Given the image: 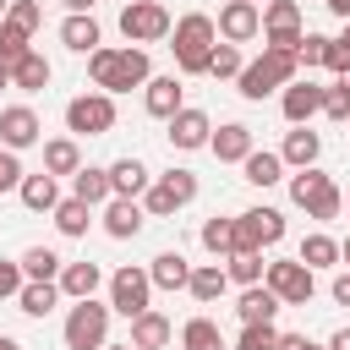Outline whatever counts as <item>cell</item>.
I'll use <instances>...</instances> for the list:
<instances>
[{"mask_svg":"<svg viewBox=\"0 0 350 350\" xmlns=\"http://www.w3.org/2000/svg\"><path fill=\"white\" fill-rule=\"evenodd\" d=\"M66 5H71V11H93L98 0H66Z\"/></svg>","mask_w":350,"mask_h":350,"instance_id":"obj_53","label":"cell"},{"mask_svg":"<svg viewBox=\"0 0 350 350\" xmlns=\"http://www.w3.org/2000/svg\"><path fill=\"white\" fill-rule=\"evenodd\" d=\"M241 66H246V60H241V49H235L230 38H224V44H213V60H208V77H241Z\"/></svg>","mask_w":350,"mask_h":350,"instance_id":"obj_41","label":"cell"},{"mask_svg":"<svg viewBox=\"0 0 350 350\" xmlns=\"http://www.w3.org/2000/svg\"><path fill=\"white\" fill-rule=\"evenodd\" d=\"M339 88H345V93H350V71H345V77H339Z\"/></svg>","mask_w":350,"mask_h":350,"instance_id":"obj_58","label":"cell"},{"mask_svg":"<svg viewBox=\"0 0 350 350\" xmlns=\"http://www.w3.org/2000/svg\"><path fill=\"white\" fill-rule=\"evenodd\" d=\"M5 16H16V22L33 33V27L44 22V5H38V0H11V11H5Z\"/></svg>","mask_w":350,"mask_h":350,"instance_id":"obj_45","label":"cell"},{"mask_svg":"<svg viewBox=\"0 0 350 350\" xmlns=\"http://www.w3.org/2000/svg\"><path fill=\"white\" fill-rule=\"evenodd\" d=\"M27 38H33V33H27L16 16H5V22H0V60H5V66H11V60H22V55L33 49Z\"/></svg>","mask_w":350,"mask_h":350,"instance_id":"obj_39","label":"cell"},{"mask_svg":"<svg viewBox=\"0 0 350 350\" xmlns=\"http://www.w3.org/2000/svg\"><path fill=\"white\" fill-rule=\"evenodd\" d=\"M202 246H208L213 257H230V252H235V219H208V224H202Z\"/></svg>","mask_w":350,"mask_h":350,"instance_id":"obj_40","label":"cell"},{"mask_svg":"<svg viewBox=\"0 0 350 350\" xmlns=\"http://www.w3.org/2000/svg\"><path fill=\"white\" fill-rule=\"evenodd\" d=\"M301 38H306V33H301V5H295V0H268V5H262V44L295 55Z\"/></svg>","mask_w":350,"mask_h":350,"instance_id":"obj_12","label":"cell"},{"mask_svg":"<svg viewBox=\"0 0 350 350\" xmlns=\"http://www.w3.org/2000/svg\"><path fill=\"white\" fill-rule=\"evenodd\" d=\"M88 224H93V202H82V197H60L55 202V230L60 235H88Z\"/></svg>","mask_w":350,"mask_h":350,"instance_id":"obj_32","label":"cell"},{"mask_svg":"<svg viewBox=\"0 0 350 350\" xmlns=\"http://www.w3.org/2000/svg\"><path fill=\"white\" fill-rule=\"evenodd\" d=\"M104 350H137V345H104Z\"/></svg>","mask_w":350,"mask_h":350,"instance_id":"obj_57","label":"cell"},{"mask_svg":"<svg viewBox=\"0 0 350 350\" xmlns=\"http://www.w3.org/2000/svg\"><path fill=\"white\" fill-rule=\"evenodd\" d=\"M49 77H55V71H49V60H44L38 49H27L22 60H11V88H22V93H44Z\"/></svg>","mask_w":350,"mask_h":350,"instance_id":"obj_21","label":"cell"},{"mask_svg":"<svg viewBox=\"0 0 350 350\" xmlns=\"http://www.w3.org/2000/svg\"><path fill=\"white\" fill-rule=\"evenodd\" d=\"M180 93H186V88H180V77H148L142 104H148V115H153V120H170L175 109H186V104H180Z\"/></svg>","mask_w":350,"mask_h":350,"instance_id":"obj_17","label":"cell"},{"mask_svg":"<svg viewBox=\"0 0 350 350\" xmlns=\"http://www.w3.org/2000/svg\"><path fill=\"white\" fill-rule=\"evenodd\" d=\"M71 197H82V202H109L115 197V186H109V170H93V164H82L77 175H71Z\"/></svg>","mask_w":350,"mask_h":350,"instance_id":"obj_30","label":"cell"},{"mask_svg":"<svg viewBox=\"0 0 350 350\" xmlns=\"http://www.w3.org/2000/svg\"><path fill=\"white\" fill-rule=\"evenodd\" d=\"M44 170H49V175H77V170H82V148H77V137H55V142H44Z\"/></svg>","mask_w":350,"mask_h":350,"instance_id":"obj_31","label":"cell"},{"mask_svg":"<svg viewBox=\"0 0 350 350\" xmlns=\"http://www.w3.org/2000/svg\"><path fill=\"white\" fill-rule=\"evenodd\" d=\"M328 44H334L328 33H306V38L295 44V60H301V66L312 71V66H323V60H328Z\"/></svg>","mask_w":350,"mask_h":350,"instance_id":"obj_43","label":"cell"},{"mask_svg":"<svg viewBox=\"0 0 350 350\" xmlns=\"http://www.w3.org/2000/svg\"><path fill=\"white\" fill-rule=\"evenodd\" d=\"M301 262H306L312 273H317V268H334V262H339V241H334V235H323V230H317V235H306V241H301Z\"/></svg>","mask_w":350,"mask_h":350,"instance_id":"obj_37","label":"cell"},{"mask_svg":"<svg viewBox=\"0 0 350 350\" xmlns=\"http://www.w3.org/2000/svg\"><path fill=\"white\" fill-rule=\"evenodd\" d=\"M262 284H268L284 306H306V301H312V290H317V279H312V268H306L301 257H295V262H268Z\"/></svg>","mask_w":350,"mask_h":350,"instance_id":"obj_11","label":"cell"},{"mask_svg":"<svg viewBox=\"0 0 350 350\" xmlns=\"http://www.w3.org/2000/svg\"><path fill=\"white\" fill-rule=\"evenodd\" d=\"M197 197V175L191 170H164V175H153V186L142 191V208L153 213V219H170L175 208H186Z\"/></svg>","mask_w":350,"mask_h":350,"instance_id":"obj_7","label":"cell"},{"mask_svg":"<svg viewBox=\"0 0 350 350\" xmlns=\"http://www.w3.org/2000/svg\"><path fill=\"white\" fill-rule=\"evenodd\" d=\"M224 273H230V284H262V273H268V262H262V252H230L224 257Z\"/></svg>","mask_w":350,"mask_h":350,"instance_id":"obj_34","label":"cell"},{"mask_svg":"<svg viewBox=\"0 0 350 350\" xmlns=\"http://www.w3.org/2000/svg\"><path fill=\"white\" fill-rule=\"evenodd\" d=\"M208 148H213V159H219V164H246V153H252L257 142H252V126H241V120H224V126L208 137Z\"/></svg>","mask_w":350,"mask_h":350,"instance_id":"obj_16","label":"cell"},{"mask_svg":"<svg viewBox=\"0 0 350 350\" xmlns=\"http://www.w3.org/2000/svg\"><path fill=\"white\" fill-rule=\"evenodd\" d=\"M273 350H328V345H312L306 334H279V345Z\"/></svg>","mask_w":350,"mask_h":350,"instance_id":"obj_49","label":"cell"},{"mask_svg":"<svg viewBox=\"0 0 350 350\" xmlns=\"http://www.w3.org/2000/svg\"><path fill=\"white\" fill-rule=\"evenodd\" d=\"M339 38H345V44H350V22H345V33H339Z\"/></svg>","mask_w":350,"mask_h":350,"instance_id":"obj_60","label":"cell"},{"mask_svg":"<svg viewBox=\"0 0 350 350\" xmlns=\"http://www.w3.org/2000/svg\"><path fill=\"white\" fill-rule=\"evenodd\" d=\"M0 350H22V345H16V339H11V334H0Z\"/></svg>","mask_w":350,"mask_h":350,"instance_id":"obj_55","label":"cell"},{"mask_svg":"<svg viewBox=\"0 0 350 350\" xmlns=\"http://www.w3.org/2000/svg\"><path fill=\"white\" fill-rule=\"evenodd\" d=\"M55 301H60V279H27L22 295H16V306H22L27 317H49Z\"/></svg>","mask_w":350,"mask_h":350,"instance_id":"obj_28","label":"cell"},{"mask_svg":"<svg viewBox=\"0 0 350 350\" xmlns=\"http://www.w3.org/2000/svg\"><path fill=\"white\" fill-rule=\"evenodd\" d=\"M88 77H93V88H104V93H131V88H148V49L142 44H126V49H109V44H98L93 55H88Z\"/></svg>","mask_w":350,"mask_h":350,"instance_id":"obj_1","label":"cell"},{"mask_svg":"<svg viewBox=\"0 0 350 350\" xmlns=\"http://www.w3.org/2000/svg\"><path fill=\"white\" fill-rule=\"evenodd\" d=\"M0 88H11V66L5 60H0Z\"/></svg>","mask_w":350,"mask_h":350,"instance_id":"obj_54","label":"cell"},{"mask_svg":"<svg viewBox=\"0 0 350 350\" xmlns=\"http://www.w3.org/2000/svg\"><path fill=\"white\" fill-rule=\"evenodd\" d=\"M334 301H339V306H350V273H339V279H334Z\"/></svg>","mask_w":350,"mask_h":350,"instance_id":"obj_50","label":"cell"},{"mask_svg":"<svg viewBox=\"0 0 350 350\" xmlns=\"http://www.w3.org/2000/svg\"><path fill=\"white\" fill-rule=\"evenodd\" d=\"M109 312H115V306H98L93 295H88V301H77V306L66 312V350H104Z\"/></svg>","mask_w":350,"mask_h":350,"instance_id":"obj_6","label":"cell"},{"mask_svg":"<svg viewBox=\"0 0 350 350\" xmlns=\"http://www.w3.org/2000/svg\"><path fill=\"white\" fill-rule=\"evenodd\" d=\"M328 350H350V328H339V334L328 339Z\"/></svg>","mask_w":350,"mask_h":350,"instance_id":"obj_52","label":"cell"},{"mask_svg":"<svg viewBox=\"0 0 350 350\" xmlns=\"http://www.w3.org/2000/svg\"><path fill=\"white\" fill-rule=\"evenodd\" d=\"M142 213H148V208H137V197H109V202H104V230H109L115 241H131V235L142 230Z\"/></svg>","mask_w":350,"mask_h":350,"instance_id":"obj_19","label":"cell"},{"mask_svg":"<svg viewBox=\"0 0 350 350\" xmlns=\"http://www.w3.org/2000/svg\"><path fill=\"white\" fill-rule=\"evenodd\" d=\"M323 66H328L334 77H345V71H350V44H345V38H334V44H328V60H323Z\"/></svg>","mask_w":350,"mask_h":350,"instance_id":"obj_48","label":"cell"},{"mask_svg":"<svg viewBox=\"0 0 350 350\" xmlns=\"http://www.w3.org/2000/svg\"><path fill=\"white\" fill-rule=\"evenodd\" d=\"M279 306H284V301H279L268 284H246V290H241V301H235L241 323H273V317H279Z\"/></svg>","mask_w":350,"mask_h":350,"instance_id":"obj_20","label":"cell"},{"mask_svg":"<svg viewBox=\"0 0 350 350\" xmlns=\"http://www.w3.org/2000/svg\"><path fill=\"white\" fill-rule=\"evenodd\" d=\"M257 33H262V5H252V0H224V5H219V38L246 44V38H257Z\"/></svg>","mask_w":350,"mask_h":350,"instance_id":"obj_13","label":"cell"},{"mask_svg":"<svg viewBox=\"0 0 350 350\" xmlns=\"http://www.w3.org/2000/svg\"><path fill=\"white\" fill-rule=\"evenodd\" d=\"M11 186H22V164L11 148H0V191H11Z\"/></svg>","mask_w":350,"mask_h":350,"instance_id":"obj_47","label":"cell"},{"mask_svg":"<svg viewBox=\"0 0 350 350\" xmlns=\"http://www.w3.org/2000/svg\"><path fill=\"white\" fill-rule=\"evenodd\" d=\"M284 241V213L279 208H246L235 219V252H262Z\"/></svg>","mask_w":350,"mask_h":350,"instance_id":"obj_10","label":"cell"},{"mask_svg":"<svg viewBox=\"0 0 350 350\" xmlns=\"http://www.w3.org/2000/svg\"><path fill=\"white\" fill-rule=\"evenodd\" d=\"M109 306L120 312V317H142L148 306H153V273L148 268H115L109 273Z\"/></svg>","mask_w":350,"mask_h":350,"instance_id":"obj_8","label":"cell"},{"mask_svg":"<svg viewBox=\"0 0 350 350\" xmlns=\"http://www.w3.org/2000/svg\"><path fill=\"white\" fill-rule=\"evenodd\" d=\"M290 202L306 208L312 219H339V213H345V191H339L334 175H323L317 164L295 170V180H290Z\"/></svg>","mask_w":350,"mask_h":350,"instance_id":"obj_4","label":"cell"},{"mask_svg":"<svg viewBox=\"0 0 350 350\" xmlns=\"http://www.w3.org/2000/svg\"><path fill=\"white\" fill-rule=\"evenodd\" d=\"M22 284H27L22 262H5V257H0V301H16V295H22Z\"/></svg>","mask_w":350,"mask_h":350,"instance_id":"obj_44","label":"cell"},{"mask_svg":"<svg viewBox=\"0 0 350 350\" xmlns=\"http://www.w3.org/2000/svg\"><path fill=\"white\" fill-rule=\"evenodd\" d=\"M98 284H104V273H98V262H88V257L60 268V295H71V301H88Z\"/></svg>","mask_w":350,"mask_h":350,"instance_id":"obj_22","label":"cell"},{"mask_svg":"<svg viewBox=\"0 0 350 350\" xmlns=\"http://www.w3.org/2000/svg\"><path fill=\"white\" fill-rule=\"evenodd\" d=\"M273 345H279L273 323H246V328H241V339H235L230 350H273Z\"/></svg>","mask_w":350,"mask_h":350,"instance_id":"obj_42","label":"cell"},{"mask_svg":"<svg viewBox=\"0 0 350 350\" xmlns=\"http://www.w3.org/2000/svg\"><path fill=\"white\" fill-rule=\"evenodd\" d=\"M345 202H350V197H345Z\"/></svg>","mask_w":350,"mask_h":350,"instance_id":"obj_62","label":"cell"},{"mask_svg":"<svg viewBox=\"0 0 350 350\" xmlns=\"http://www.w3.org/2000/svg\"><path fill=\"white\" fill-rule=\"evenodd\" d=\"M323 5H328L334 16H345V22H350V0H323Z\"/></svg>","mask_w":350,"mask_h":350,"instance_id":"obj_51","label":"cell"},{"mask_svg":"<svg viewBox=\"0 0 350 350\" xmlns=\"http://www.w3.org/2000/svg\"><path fill=\"white\" fill-rule=\"evenodd\" d=\"M323 115H328V120H350V93H345L339 82L328 88V104H323Z\"/></svg>","mask_w":350,"mask_h":350,"instance_id":"obj_46","label":"cell"},{"mask_svg":"<svg viewBox=\"0 0 350 350\" xmlns=\"http://www.w3.org/2000/svg\"><path fill=\"white\" fill-rule=\"evenodd\" d=\"M208 137H213V120L202 109H175L170 115V142L175 148H208Z\"/></svg>","mask_w":350,"mask_h":350,"instance_id":"obj_18","label":"cell"},{"mask_svg":"<svg viewBox=\"0 0 350 350\" xmlns=\"http://www.w3.org/2000/svg\"><path fill=\"white\" fill-rule=\"evenodd\" d=\"M38 137H44V126H38V115H33L27 104H11V109H0V148L22 153V148H33Z\"/></svg>","mask_w":350,"mask_h":350,"instance_id":"obj_15","label":"cell"},{"mask_svg":"<svg viewBox=\"0 0 350 350\" xmlns=\"http://www.w3.org/2000/svg\"><path fill=\"white\" fill-rule=\"evenodd\" d=\"M317 153H323V137H317L312 126H295V131L284 137V148H279V159H284V164H295V170L317 164Z\"/></svg>","mask_w":350,"mask_h":350,"instance_id":"obj_25","label":"cell"},{"mask_svg":"<svg viewBox=\"0 0 350 350\" xmlns=\"http://www.w3.org/2000/svg\"><path fill=\"white\" fill-rule=\"evenodd\" d=\"M60 268H66V262H60L49 246H27V252H22V273H27V279H60Z\"/></svg>","mask_w":350,"mask_h":350,"instance_id":"obj_38","label":"cell"},{"mask_svg":"<svg viewBox=\"0 0 350 350\" xmlns=\"http://www.w3.org/2000/svg\"><path fill=\"white\" fill-rule=\"evenodd\" d=\"M213 44H219V22H213V16H202V11L180 16V22H175V44H170V49H175L180 77H208Z\"/></svg>","mask_w":350,"mask_h":350,"instance_id":"obj_2","label":"cell"},{"mask_svg":"<svg viewBox=\"0 0 350 350\" xmlns=\"http://www.w3.org/2000/svg\"><path fill=\"white\" fill-rule=\"evenodd\" d=\"M120 33H126V44H159V38H170V11L159 0H126Z\"/></svg>","mask_w":350,"mask_h":350,"instance_id":"obj_9","label":"cell"},{"mask_svg":"<svg viewBox=\"0 0 350 350\" xmlns=\"http://www.w3.org/2000/svg\"><path fill=\"white\" fill-rule=\"evenodd\" d=\"M170 334H175V328H170V317H164V312H153V306H148L142 317H131V345H137V350H164V345H170Z\"/></svg>","mask_w":350,"mask_h":350,"instance_id":"obj_23","label":"cell"},{"mask_svg":"<svg viewBox=\"0 0 350 350\" xmlns=\"http://www.w3.org/2000/svg\"><path fill=\"white\" fill-rule=\"evenodd\" d=\"M295 71H301V60L290 55V49H268L262 44V55L252 60V66H241V98H252V104H262L268 93H284L290 82H295Z\"/></svg>","mask_w":350,"mask_h":350,"instance_id":"obj_3","label":"cell"},{"mask_svg":"<svg viewBox=\"0 0 350 350\" xmlns=\"http://www.w3.org/2000/svg\"><path fill=\"white\" fill-rule=\"evenodd\" d=\"M66 131L71 137H104V131H115V93H82V98H71L66 104Z\"/></svg>","mask_w":350,"mask_h":350,"instance_id":"obj_5","label":"cell"},{"mask_svg":"<svg viewBox=\"0 0 350 350\" xmlns=\"http://www.w3.org/2000/svg\"><path fill=\"white\" fill-rule=\"evenodd\" d=\"M109 186H115V197H142V191L153 186V175H148L137 159H115V164H109Z\"/></svg>","mask_w":350,"mask_h":350,"instance_id":"obj_29","label":"cell"},{"mask_svg":"<svg viewBox=\"0 0 350 350\" xmlns=\"http://www.w3.org/2000/svg\"><path fill=\"white\" fill-rule=\"evenodd\" d=\"M252 5H268V0H252Z\"/></svg>","mask_w":350,"mask_h":350,"instance_id":"obj_61","label":"cell"},{"mask_svg":"<svg viewBox=\"0 0 350 350\" xmlns=\"http://www.w3.org/2000/svg\"><path fill=\"white\" fill-rule=\"evenodd\" d=\"M241 170H246V180H252V186H273V180H284V159H279V153H268V148H252Z\"/></svg>","mask_w":350,"mask_h":350,"instance_id":"obj_33","label":"cell"},{"mask_svg":"<svg viewBox=\"0 0 350 350\" xmlns=\"http://www.w3.org/2000/svg\"><path fill=\"white\" fill-rule=\"evenodd\" d=\"M5 11H11V0H0V22H5Z\"/></svg>","mask_w":350,"mask_h":350,"instance_id":"obj_59","label":"cell"},{"mask_svg":"<svg viewBox=\"0 0 350 350\" xmlns=\"http://www.w3.org/2000/svg\"><path fill=\"white\" fill-rule=\"evenodd\" d=\"M186 290H191V295L208 306V301H219V295L230 290V273H224L219 262H202V268H191V284H186Z\"/></svg>","mask_w":350,"mask_h":350,"instance_id":"obj_35","label":"cell"},{"mask_svg":"<svg viewBox=\"0 0 350 350\" xmlns=\"http://www.w3.org/2000/svg\"><path fill=\"white\" fill-rule=\"evenodd\" d=\"M60 44L77 49V55H93V49H98V22H93L88 11H71V16L60 22Z\"/></svg>","mask_w":350,"mask_h":350,"instance_id":"obj_24","label":"cell"},{"mask_svg":"<svg viewBox=\"0 0 350 350\" xmlns=\"http://www.w3.org/2000/svg\"><path fill=\"white\" fill-rule=\"evenodd\" d=\"M180 350H230V345H224V334H219L213 317H191L180 328Z\"/></svg>","mask_w":350,"mask_h":350,"instance_id":"obj_36","label":"cell"},{"mask_svg":"<svg viewBox=\"0 0 350 350\" xmlns=\"http://www.w3.org/2000/svg\"><path fill=\"white\" fill-rule=\"evenodd\" d=\"M148 273H153V290H186L191 284V262L180 252H159Z\"/></svg>","mask_w":350,"mask_h":350,"instance_id":"obj_27","label":"cell"},{"mask_svg":"<svg viewBox=\"0 0 350 350\" xmlns=\"http://www.w3.org/2000/svg\"><path fill=\"white\" fill-rule=\"evenodd\" d=\"M323 104H328V88H317V82H290L284 93H279V109H284V120L290 126H306L312 115H323Z\"/></svg>","mask_w":350,"mask_h":350,"instance_id":"obj_14","label":"cell"},{"mask_svg":"<svg viewBox=\"0 0 350 350\" xmlns=\"http://www.w3.org/2000/svg\"><path fill=\"white\" fill-rule=\"evenodd\" d=\"M22 208H33V213H55V202H60V186H55V175L44 170V175H22Z\"/></svg>","mask_w":350,"mask_h":350,"instance_id":"obj_26","label":"cell"},{"mask_svg":"<svg viewBox=\"0 0 350 350\" xmlns=\"http://www.w3.org/2000/svg\"><path fill=\"white\" fill-rule=\"evenodd\" d=\"M339 262H350V241H339Z\"/></svg>","mask_w":350,"mask_h":350,"instance_id":"obj_56","label":"cell"}]
</instances>
